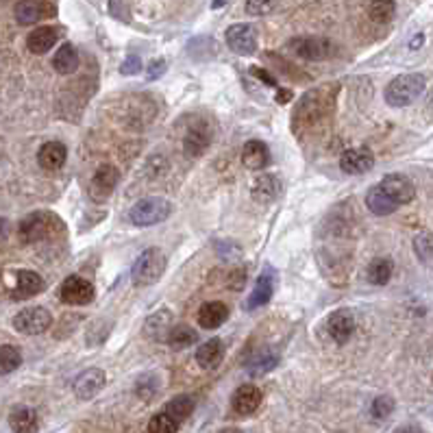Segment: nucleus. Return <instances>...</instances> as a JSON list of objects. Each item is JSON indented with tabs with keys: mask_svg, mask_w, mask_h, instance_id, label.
Here are the masks:
<instances>
[{
	"mask_svg": "<svg viewBox=\"0 0 433 433\" xmlns=\"http://www.w3.org/2000/svg\"><path fill=\"white\" fill-rule=\"evenodd\" d=\"M427 87L425 74H400L388 83L386 87V103L392 107H407L416 99H421V94Z\"/></svg>",
	"mask_w": 433,
	"mask_h": 433,
	"instance_id": "obj_1",
	"label": "nucleus"
},
{
	"mask_svg": "<svg viewBox=\"0 0 433 433\" xmlns=\"http://www.w3.org/2000/svg\"><path fill=\"white\" fill-rule=\"evenodd\" d=\"M166 272V257L157 246H151L144 251L135 260L131 268V281L135 287H148L162 279Z\"/></svg>",
	"mask_w": 433,
	"mask_h": 433,
	"instance_id": "obj_2",
	"label": "nucleus"
},
{
	"mask_svg": "<svg viewBox=\"0 0 433 433\" xmlns=\"http://www.w3.org/2000/svg\"><path fill=\"white\" fill-rule=\"evenodd\" d=\"M172 214V205L166 198L159 196H148L137 201L131 212H129V220L135 224V227H153V224H159L168 220V216Z\"/></svg>",
	"mask_w": 433,
	"mask_h": 433,
	"instance_id": "obj_3",
	"label": "nucleus"
},
{
	"mask_svg": "<svg viewBox=\"0 0 433 433\" xmlns=\"http://www.w3.org/2000/svg\"><path fill=\"white\" fill-rule=\"evenodd\" d=\"M53 325V316L46 307H26L13 316V327L24 335H40Z\"/></svg>",
	"mask_w": 433,
	"mask_h": 433,
	"instance_id": "obj_4",
	"label": "nucleus"
},
{
	"mask_svg": "<svg viewBox=\"0 0 433 433\" xmlns=\"http://www.w3.org/2000/svg\"><path fill=\"white\" fill-rule=\"evenodd\" d=\"M118 181H120L118 168L111 164H103L94 172L92 181H90V198L94 203H105L111 194H114Z\"/></svg>",
	"mask_w": 433,
	"mask_h": 433,
	"instance_id": "obj_5",
	"label": "nucleus"
},
{
	"mask_svg": "<svg viewBox=\"0 0 433 433\" xmlns=\"http://www.w3.org/2000/svg\"><path fill=\"white\" fill-rule=\"evenodd\" d=\"M55 216L46 214V212H35V214H28L18 227V233H20V239L24 244H31V242H37V239L46 237L48 233L53 231V224H55Z\"/></svg>",
	"mask_w": 433,
	"mask_h": 433,
	"instance_id": "obj_6",
	"label": "nucleus"
},
{
	"mask_svg": "<svg viewBox=\"0 0 433 433\" xmlns=\"http://www.w3.org/2000/svg\"><path fill=\"white\" fill-rule=\"evenodd\" d=\"M227 46L237 55H253L257 51V33L251 24H233L227 28Z\"/></svg>",
	"mask_w": 433,
	"mask_h": 433,
	"instance_id": "obj_7",
	"label": "nucleus"
},
{
	"mask_svg": "<svg viewBox=\"0 0 433 433\" xmlns=\"http://www.w3.org/2000/svg\"><path fill=\"white\" fill-rule=\"evenodd\" d=\"M290 48L300 57V59H307V61H323L327 57H331V42L325 40V37H294L290 42Z\"/></svg>",
	"mask_w": 433,
	"mask_h": 433,
	"instance_id": "obj_8",
	"label": "nucleus"
},
{
	"mask_svg": "<svg viewBox=\"0 0 433 433\" xmlns=\"http://www.w3.org/2000/svg\"><path fill=\"white\" fill-rule=\"evenodd\" d=\"M61 300L66 305H90L94 300V285L83 277H68L61 283Z\"/></svg>",
	"mask_w": 433,
	"mask_h": 433,
	"instance_id": "obj_9",
	"label": "nucleus"
},
{
	"mask_svg": "<svg viewBox=\"0 0 433 433\" xmlns=\"http://www.w3.org/2000/svg\"><path fill=\"white\" fill-rule=\"evenodd\" d=\"M383 187L388 196H392L398 205H407L414 201L416 196V187L411 183L409 176L405 174H398V172H392V174H386L379 183Z\"/></svg>",
	"mask_w": 433,
	"mask_h": 433,
	"instance_id": "obj_10",
	"label": "nucleus"
},
{
	"mask_svg": "<svg viewBox=\"0 0 433 433\" xmlns=\"http://www.w3.org/2000/svg\"><path fill=\"white\" fill-rule=\"evenodd\" d=\"M355 314H353L350 309H338V312H333L329 316V323H327V331L331 335V340L333 342H338V344H346L350 338H353V333H355Z\"/></svg>",
	"mask_w": 433,
	"mask_h": 433,
	"instance_id": "obj_11",
	"label": "nucleus"
},
{
	"mask_svg": "<svg viewBox=\"0 0 433 433\" xmlns=\"http://www.w3.org/2000/svg\"><path fill=\"white\" fill-rule=\"evenodd\" d=\"M107 383V375L101 368H87L74 379V394L81 400H90L99 394Z\"/></svg>",
	"mask_w": 433,
	"mask_h": 433,
	"instance_id": "obj_12",
	"label": "nucleus"
},
{
	"mask_svg": "<svg viewBox=\"0 0 433 433\" xmlns=\"http://www.w3.org/2000/svg\"><path fill=\"white\" fill-rule=\"evenodd\" d=\"M264 400V394L257 386H253V383H246V386H239L233 396H231V407L235 414L239 416H251L260 409Z\"/></svg>",
	"mask_w": 433,
	"mask_h": 433,
	"instance_id": "obj_13",
	"label": "nucleus"
},
{
	"mask_svg": "<svg viewBox=\"0 0 433 433\" xmlns=\"http://www.w3.org/2000/svg\"><path fill=\"white\" fill-rule=\"evenodd\" d=\"M373 166H375V155L366 146L348 148L340 157V168L346 174H364L368 170H373Z\"/></svg>",
	"mask_w": 433,
	"mask_h": 433,
	"instance_id": "obj_14",
	"label": "nucleus"
},
{
	"mask_svg": "<svg viewBox=\"0 0 433 433\" xmlns=\"http://www.w3.org/2000/svg\"><path fill=\"white\" fill-rule=\"evenodd\" d=\"M53 13L55 9L48 3H42V0H20V3L15 5V20L24 26L37 24L44 18H51Z\"/></svg>",
	"mask_w": 433,
	"mask_h": 433,
	"instance_id": "obj_15",
	"label": "nucleus"
},
{
	"mask_svg": "<svg viewBox=\"0 0 433 433\" xmlns=\"http://www.w3.org/2000/svg\"><path fill=\"white\" fill-rule=\"evenodd\" d=\"M44 279L37 275L33 270H20L18 275H15V290H13V298L15 300H26V298H33L37 294L44 292Z\"/></svg>",
	"mask_w": 433,
	"mask_h": 433,
	"instance_id": "obj_16",
	"label": "nucleus"
},
{
	"mask_svg": "<svg viewBox=\"0 0 433 433\" xmlns=\"http://www.w3.org/2000/svg\"><path fill=\"white\" fill-rule=\"evenodd\" d=\"M279 194H281V181L275 174L264 172L251 185V196L257 203H272L279 198Z\"/></svg>",
	"mask_w": 433,
	"mask_h": 433,
	"instance_id": "obj_17",
	"label": "nucleus"
},
{
	"mask_svg": "<svg viewBox=\"0 0 433 433\" xmlns=\"http://www.w3.org/2000/svg\"><path fill=\"white\" fill-rule=\"evenodd\" d=\"M9 427L13 433H40L37 411L26 405H18L9 411Z\"/></svg>",
	"mask_w": 433,
	"mask_h": 433,
	"instance_id": "obj_18",
	"label": "nucleus"
},
{
	"mask_svg": "<svg viewBox=\"0 0 433 433\" xmlns=\"http://www.w3.org/2000/svg\"><path fill=\"white\" fill-rule=\"evenodd\" d=\"M59 42V31L55 26H40L31 31L26 37V46L33 55H46Z\"/></svg>",
	"mask_w": 433,
	"mask_h": 433,
	"instance_id": "obj_19",
	"label": "nucleus"
},
{
	"mask_svg": "<svg viewBox=\"0 0 433 433\" xmlns=\"http://www.w3.org/2000/svg\"><path fill=\"white\" fill-rule=\"evenodd\" d=\"M242 164L248 170H264L270 164V151L266 144L260 139L246 142L242 148Z\"/></svg>",
	"mask_w": 433,
	"mask_h": 433,
	"instance_id": "obj_20",
	"label": "nucleus"
},
{
	"mask_svg": "<svg viewBox=\"0 0 433 433\" xmlns=\"http://www.w3.org/2000/svg\"><path fill=\"white\" fill-rule=\"evenodd\" d=\"M68 159V148L61 142H46L37 153V162L44 170H59Z\"/></svg>",
	"mask_w": 433,
	"mask_h": 433,
	"instance_id": "obj_21",
	"label": "nucleus"
},
{
	"mask_svg": "<svg viewBox=\"0 0 433 433\" xmlns=\"http://www.w3.org/2000/svg\"><path fill=\"white\" fill-rule=\"evenodd\" d=\"M212 144V131L207 129L205 124H196L185 133L183 137V148L189 157H198L203 155Z\"/></svg>",
	"mask_w": 433,
	"mask_h": 433,
	"instance_id": "obj_22",
	"label": "nucleus"
},
{
	"mask_svg": "<svg viewBox=\"0 0 433 433\" xmlns=\"http://www.w3.org/2000/svg\"><path fill=\"white\" fill-rule=\"evenodd\" d=\"M229 318V307L220 300H212V303H205L203 307L198 309V325L203 329H218L220 325H224V320Z\"/></svg>",
	"mask_w": 433,
	"mask_h": 433,
	"instance_id": "obj_23",
	"label": "nucleus"
},
{
	"mask_svg": "<svg viewBox=\"0 0 433 433\" xmlns=\"http://www.w3.org/2000/svg\"><path fill=\"white\" fill-rule=\"evenodd\" d=\"M272 292H275V272H272V270H266L264 275L257 279V283H255V290H253L251 296H248L246 307H248V309L264 307V305L270 303Z\"/></svg>",
	"mask_w": 433,
	"mask_h": 433,
	"instance_id": "obj_24",
	"label": "nucleus"
},
{
	"mask_svg": "<svg viewBox=\"0 0 433 433\" xmlns=\"http://www.w3.org/2000/svg\"><path fill=\"white\" fill-rule=\"evenodd\" d=\"M366 207L375 216H390L398 210L400 205L392 196H388L381 185H375V187L368 189V194H366Z\"/></svg>",
	"mask_w": 433,
	"mask_h": 433,
	"instance_id": "obj_25",
	"label": "nucleus"
},
{
	"mask_svg": "<svg viewBox=\"0 0 433 433\" xmlns=\"http://www.w3.org/2000/svg\"><path fill=\"white\" fill-rule=\"evenodd\" d=\"M224 357V344L220 338H214V340H207L205 344L198 346L196 350V362L201 368L205 371H212V368H218L220 362Z\"/></svg>",
	"mask_w": 433,
	"mask_h": 433,
	"instance_id": "obj_26",
	"label": "nucleus"
},
{
	"mask_svg": "<svg viewBox=\"0 0 433 433\" xmlns=\"http://www.w3.org/2000/svg\"><path fill=\"white\" fill-rule=\"evenodd\" d=\"M53 68L59 74H63V76L76 72V68H78V53H76V48L72 44L59 46V51L53 57Z\"/></svg>",
	"mask_w": 433,
	"mask_h": 433,
	"instance_id": "obj_27",
	"label": "nucleus"
},
{
	"mask_svg": "<svg viewBox=\"0 0 433 433\" xmlns=\"http://www.w3.org/2000/svg\"><path fill=\"white\" fill-rule=\"evenodd\" d=\"M194 396H189V394H179V396H174L172 400H168V405L164 407L166 414H170L172 418L176 423H183L185 418H189V414L194 411Z\"/></svg>",
	"mask_w": 433,
	"mask_h": 433,
	"instance_id": "obj_28",
	"label": "nucleus"
},
{
	"mask_svg": "<svg viewBox=\"0 0 433 433\" xmlns=\"http://www.w3.org/2000/svg\"><path fill=\"white\" fill-rule=\"evenodd\" d=\"M394 262L390 257H377L368 266V281L373 285H386L392 279Z\"/></svg>",
	"mask_w": 433,
	"mask_h": 433,
	"instance_id": "obj_29",
	"label": "nucleus"
},
{
	"mask_svg": "<svg viewBox=\"0 0 433 433\" xmlns=\"http://www.w3.org/2000/svg\"><path fill=\"white\" fill-rule=\"evenodd\" d=\"M196 340H198V335H196V331L192 329L189 325H172L170 331H168V335H166V342L172 348H179V350L192 346Z\"/></svg>",
	"mask_w": 433,
	"mask_h": 433,
	"instance_id": "obj_30",
	"label": "nucleus"
},
{
	"mask_svg": "<svg viewBox=\"0 0 433 433\" xmlns=\"http://www.w3.org/2000/svg\"><path fill=\"white\" fill-rule=\"evenodd\" d=\"M396 13V3L394 0H373L368 7V15L377 24H388Z\"/></svg>",
	"mask_w": 433,
	"mask_h": 433,
	"instance_id": "obj_31",
	"label": "nucleus"
},
{
	"mask_svg": "<svg viewBox=\"0 0 433 433\" xmlns=\"http://www.w3.org/2000/svg\"><path fill=\"white\" fill-rule=\"evenodd\" d=\"M22 364V353L11 346V344H3L0 346V375H9L13 371H18Z\"/></svg>",
	"mask_w": 433,
	"mask_h": 433,
	"instance_id": "obj_32",
	"label": "nucleus"
},
{
	"mask_svg": "<svg viewBox=\"0 0 433 433\" xmlns=\"http://www.w3.org/2000/svg\"><path fill=\"white\" fill-rule=\"evenodd\" d=\"M277 364H279V357L275 353H262V355H255L246 368L251 375H264V373H270Z\"/></svg>",
	"mask_w": 433,
	"mask_h": 433,
	"instance_id": "obj_33",
	"label": "nucleus"
},
{
	"mask_svg": "<svg viewBox=\"0 0 433 433\" xmlns=\"http://www.w3.org/2000/svg\"><path fill=\"white\" fill-rule=\"evenodd\" d=\"M176 429H179V423L166 411L155 414L148 423V433H176Z\"/></svg>",
	"mask_w": 433,
	"mask_h": 433,
	"instance_id": "obj_34",
	"label": "nucleus"
},
{
	"mask_svg": "<svg viewBox=\"0 0 433 433\" xmlns=\"http://www.w3.org/2000/svg\"><path fill=\"white\" fill-rule=\"evenodd\" d=\"M414 251L421 262H429L433 257V235L431 233H418L414 237Z\"/></svg>",
	"mask_w": 433,
	"mask_h": 433,
	"instance_id": "obj_35",
	"label": "nucleus"
},
{
	"mask_svg": "<svg viewBox=\"0 0 433 433\" xmlns=\"http://www.w3.org/2000/svg\"><path fill=\"white\" fill-rule=\"evenodd\" d=\"M371 411H373V416H375L377 421H386L388 416L394 411V400H392V396H377L373 400Z\"/></svg>",
	"mask_w": 433,
	"mask_h": 433,
	"instance_id": "obj_36",
	"label": "nucleus"
},
{
	"mask_svg": "<svg viewBox=\"0 0 433 433\" xmlns=\"http://www.w3.org/2000/svg\"><path fill=\"white\" fill-rule=\"evenodd\" d=\"M279 0H246V13L248 15H266L275 11Z\"/></svg>",
	"mask_w": 433,
	"mask_h": 433,
	"instance_id": "obj_37",
	"label": "nucleus"
},
{
	"mask_svg": "<svg viewBox=\"0 0 433 433\" xmlns=\"http://www.w3.org/2000/svg\"><path fill=\"white\" fill-rule=\"evenodd\" d=\"M120 72L124 76H133V74L142 72V59L137 55H129V57L124 59L122 66H120Z\"/></svg>",
	"mask_w": 433,
	"mask_h": 433,
	"instance_id": "obj_38",
	"label": "nucleus"
},
{
	"mask_svg": "<svg viewBox=\"0 0 433 433\" xmlns=\"http://www.w3.org/2000/svg\"><path fill=\"white\" fill-rule=\"evenodd\" d=\"M166 68H168L166 59H155V61H151V63H148V72H146L148 81H157V78L166 72Z\"/></svg>",
	"mask_w": 433,
	"mask_h": 433,
	"instance_id": "obj_39",
	"label": "nucleus"
},
{
	"mask_svg": "<svg viewBox=\"0 0 433 433\" xmlns=\"http://www.w3.org/2000/svg\"><path fill=\"white\" fill-rule=\"evenodd\" d=\"M251 74H253V76H260V78H262V81H266L268 85H272V87H277V78H275V76H272L270 72H266V70H262V68H253V70H251Z\"/></svg>",
	"mask_w": 433,
	"mask_h": 433,
	"instance_id": "obj_40",
	"label": "nucleus"
},
{
	"mask_svg": "<svg viewBox=\"0 0 433 433\" xmlns=\"http://www.w3.org/2000/svg\"><path fill=\"white\" fill-rule=\"evenodd\" d=\"M290 99H292V92H290V90H279V94H277V103L285 105Z\"/></svg>",
	"mask_w": 433,
	"mask_h": 433,
	"instance_id": "obj_41",
	"label": "nucleus"
},
{
	"mask_svg": "<svg viewBox=\"0 0 433 433\" xmlns=\"http://www.w3.org/2000/svg\"><path fill=\"white\" fill-rule=\"evenodd\" d=\"M9 235V222L5 218H0V239H5Z\"/></svg>",
	"mask_w": 433,
	"mask_h": 433,
	"instance_id": "obj_42",
	"label": "nucleus"
},
{
	"mask_svg": "<svg viewBox=\"0 0 433 433\" xmlns=\"http://www.w3.org/2000/svg\"><path fill=\"white\" fill-rule=\"evenodd\" d=\"M224 5H229V0H212V9H222Z\"/></svg>",
	"mask_w": 433,
	"mask_h": 433,
	"instance_id": "obj_43",
	"label": "nucleus"
},
{
	"mask_svg": "<svg viewBox=\"0 0 433 433\" xmlns=\"http://www.w3.org/2000/svg\"><path fill=\"white\" fill-rule=\"evenodd\" d=\"M423 40H425L423 35H416V37L411 40V44H409V46H411V48H414V51H416V48H421V44H423Z\"/></svg>",
	"mask_w": 433,
	"mask_h": 433,
	"instance_id": "obj_44",
	"label": "nucleus"
},
{
	"mask_svg": "<svg viewBox=\"0 0 433 433\" xmlns=\"http://www.w3.org/2000/svg\"><path fill=\"white\" fill-rule=\"evenodd\" d=\"M398 433H423V431H421V429H414V427H407V429L398 431Z\"/></svg>",
	"mask_w": 433,
	"mask_h": 433,
	"instance_id": "obj_45",
	"label": "nucleus"
},
{
	"mask_svg": "<svg viewBox=\"0 0 433 433\" xmlns=\"http://www.w3.org/2000/svg\"><path fill=\"white\" fill-rule=\"evenodd\" d=\"M220 433H244V431H239V429H235V427H229V429H222Z\"/></svg>",
	"mask_w": 433,
	"mask_h": 433,
	"instance_id": "obj_46",
	"label": "nucleus"
}]
</instances>
